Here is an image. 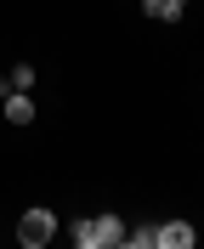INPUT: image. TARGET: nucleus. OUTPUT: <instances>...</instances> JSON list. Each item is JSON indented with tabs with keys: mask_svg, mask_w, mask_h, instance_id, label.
I'll use <instances>...</instances> for the list:
<instances>
[{
	"mask_svg": "<svg viewBox=\"0 0 204 249\" xmlns=\"http://www.w3.org/2000/svg\"><path fill=\"white\" fill-rule=\"evenodd\" d=\"M51 238H57V215H51V210H23V221H17V244H23V249H46Z\"/></svg>",
	"mask_w": 204,
	"mask_h": 249,
	"instance_id": "f257e3e1",
	"label": "nucleus"
},
{
	"mask_svg": "<svg viewBox=\"0 0 204 249\" xmlns=\"http://www.w3.org/2000/svg\"><path fill=\"white\" fill-rule=\"evenodd\" d=\"M193 244H199L193 221H159L153 227V249H193Z\"/></svg>",
	"mask_w": 204,
	"mask_h": 249,
	"instance_id": "f03ea898",
	"label": "nucleus"
},
{
	"mask_svg": "<svg viewBox=\"0 0 204 249\" xmlns=\"http://www.w3.org/2000/svg\"><path fill=\"white\" fill-rule=\"evenodd\" d=\"M91 221H96V249L125 244V221H119V215H108V210H102V215H91Z\"/></svg>",
	"mask_w": 204,
	"mask_h": 249,
	"instance_id": "7ed1b4c3",
	"label": "nucleus"
},
{
	"mask_svg": "<svg viewBox=\"0 0 204 249\" xmlns=\"http://www.w3.org/2000/svg\"><path fill=\"white\" fill-rule=\"evenodd\" d=\"M0 102H6V119L12 124H34V96L29 91H6Z\"/></svg>",
	"mask_w": 204,
	"mask_h": 249,
	"instance_id": "20e7f679",
	"label": "nucleus"
},
{
	"mask_svg": "<svg viewBox=\"0 0 204 249\" xmlns=\"http://www.w3.org/2000/svg\"><path fill=\"white\" fill-rule=\"evenodd\" d=\"M142 12L159 17V23H176V17L187 12V0H142Z\"/></svg>",
	"mask_w": 204,
	"mask_h": 249,
	"instance_id": "39448f33",
	"label": "nucleus"
},
{
	"mask_svg": "<svg viewBox=\"0 0 204 249\" xmlns=\"http://www.w3.org/2000/svg\"><path fill=\"white\" fill-rule=\"evenodd\" d=\"M68 232H74L79 249H96V221H91V215H74V227H68Z\"/></svg>",
	"mask_w": 204,
	"mask_h": 249,
	"instance_id": "423d86ee",
	"label": "nucleus"
},
{
	"mask_svg": "<svg viewBox=\"0 0 204 249\" xmlns=\"http://www.w3.org/2000/svg\"><path fill=\"white\" fill-rule=\"evenodd\" d=\"M125 249H153V221H136L125 232Z\"/></svg>",
	"mask_w": 204,
	"mask_h": 249,
	"instance_id": "0eeeda50",
	"label": "nucleus"
},
{
	"mask_svg": "<svg viewBox=\"0 0 204 249\" xmlns=\"http://www.w3.org/2000/svg\"><path fill=\"white\" fill-rule=\"evenodd\" d=\"M6 79H12V91H34V62H17Z\"/></svg>",
	"mask_w": 204,
	"mask_h": 249,
	"instance_id": "6e6552de",
	"label": "nucleus"
},
{
	"mask_svg": "<svg viewBox=\"0 0 204 249\" xmlns=\"http://www.w3.org/2000/svg\"><path fill=\"white\" fill-rule=\"evenodd\" d=\"M6 91H12V79H6V74H0V96H6Z\"/></svg>",
	"mask_w": 204,
	"mask_h": 249,
	"instance_id": "1a4fd4ad",
	"label": "nucleus"
}]
</instances>
